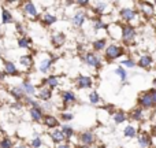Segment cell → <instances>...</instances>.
<instances>
[{
  "label": "cell",
  "instance_id": "cell-31",
  "mask_svg": "<svg viewBox=\"0 0 156 148\" xmlns=\"http://www.w3.org/2000/svg\"><path fill=\"white\" fill-rule=\"evenodd\" d=\"M99 100H100V97H99V95L96 93V92H93V93H90V103H99Z\"/></svg>",
  "mask_w": 156,
  "mask_h": 148
},
{
  "label": "cell",
  "instance_id": "cell-35",
  "mask_svg": "<svg viewBox=\"0 0 156 148\" xmlns=\"http://www.w3.org/2000/svg\"><path fill=\"white\" fill-rule=\"evenodd\" d=\"M0 147H2V148H11V141L5 139V140H3V141H2Z\"/></svg>",
  "mask_w": 156,
  "mask_h": 148
},
{
  "label": "cell",
  "instance_id": "cell-30",
  "mask_svg": "<svg viewBox=\"0 0 156 148\" xmlns=\"http://www.w3.org/2000/svg\"><path fill=\"white\" fill-rule=\"evenodd\" d=\"M19 47H25V48L30 47V40H27V38H22V40H19Z\"/></svg>",
  "mask_w": 156,
  "mask_h": 148
},
{
  "label": "cell",
  "instance_id": "cell-9",
  "mask_svg": "<svg viewBox=\"0 0 156 148\" xmlns=\"http://www.w3.org/2000/svg\"><path fill=\"white\" fill-rule=\"evenodd\" d=\"M25 13H26L27 15H30V16H36V15H37V11H36L33 3H26V4H25Z\"/></svg>",
  "mask_w": 156,
  "mask_h": 148
},
{
  "label": "cell",
  "instance_id": "cell-34",
  "mask_svg": "<svg viewBox=\"0 0 156 148\" xmlns=\"http://www.w3.org/2000/svg\"><path fill=\"white\" fill-rule=\"evenodd\" d=\"M63 40H65V36H63V34H59V36H56V37H54V41L58 44V45H59V44H62Z\"/></svg>",
  "mask_w": 156,
  "mask_h": 148
},
{
  "label": "cell",
  "instance_id": "cell-18",
  "mask_svg": "<svg viewBox=\"0 0 156 148\" xmlns=\"http://www.w3.org/2000/svg\"><path fill=\"white\" fill-rule=\"evenodd\" d=\"M49 97H51V91H49V89H41L40 91V99L48 100Z\"/></svg>",
  "mask_w": 156,
  "mask_h": 148
},
{
  "label": "cell",
  "instance_id": "cell-10",
  "mask_svg": "<svg viewBox=\"0 0 156 148\" xmlns=\"http://www.w3.org/2000/svg\"><path fill=\"white\" fill-rule=\"evenodd\" d=\"M65 133H63V130H55V132H52V139H54L56 143H60V141L65 140Z\"/></svg>",
  "mask_w": 156,
  "mask_h": 148
},
{
  "label": "cell",
  "instance_id": "cell-8",
  "mask_svg": "<svg viewBox=\"0 0 156 148\" xmlns=\"http://www.w3.org/2000/svg\"><path fill=\"white\" fill-rule=\"evenodd\" d=\"M138 65H140L141 67H149V66L152 65V58L148 56V55H145V56H141Z\"/></svg>",
  "mask_w": 156,
  "mask_h": 148
},
{
  "label": "cell",
  "instance_id": "cell-5",
  "mask_svg": "<svg viewBox=\"0 0 156 148\" xmlns=\"http://www.w3.org/2000/svg\"><path fill=\"white\" fill-rule=\"evenodd\" d=\"M78 85H80V88H89L92 85V80L86 75H81V77H78Z\"/></svg>",
  "mask_w": 156,
  "mask_h": 148
},
{
  "label": "cell",
  "instance_id": "cell-17",
  "mask_svg": "<svg viewBox=\"0 0 156 148\" xmlns=\"http://www.w3.org/2000/svg\"><path fill=\"white\" fill-rule=\"evenodd\" d=\"M23 91L26 92L27 95H33L34 93V86H33L32 84H29V82H25L23 84Z\"/></svg>",
  "mask_w": 156,
  "mask_h": 148
},
{
  "label": "cell",
  "instance_id": "cell-36",
  "mask_svg": "<svg viewBox=\"0 0 156 148\" xmlns=\"http://www.w3.org/2000/svg\"><path fill=\"white\" fill-rule=\"evenodd\" d=\"M122 65L127 66V67H133V66H134V62H133V60H130V59H127V60H123V63H122Z\"/></svg>",
  "mask_w": 156,
  "mask_h": 148
},
{
  "label": "cell",
  "instance_id": "cell-41",
  "mask_svg": "<svg viewBox=\"0 0 156 148\" xmlns=\"http://www.w3.org/2000/svg\"><path fill=\"white\" fill-rule=\"evenodd\" d=\"M154 84H155V85H156V80H155V81H154Z\"/></svg>",
  "mask_w": 156,
  "mask_h": 148
},
{
  "label": "cell",
  "instance_id": "cell-13",
  "mask_svg": "<svg viewBox=\"0 0 156 148\" xmlns=\"http://www.w3.org/2000/svg\"><path fill=\"white\" fill-rule=\"evenodd\" d=\"M30 115H32V118L34 119V121H40L41 119V110H38L37 107L32 108V110H30Z\"/></svg>",
  "mask_w": 156,
  "mask_h": 148
},
{
  "label": "cell",
  "instance_id": "cell-40",
  "mask_svg": "<svg viewBox=\"0 0 156 148\" xmlns=\"http://www.w3.org/2000/svg\"><path fill=\"white\" fill-rule=\"evenodd\" d=\"M58 148H69V147H67V146H59Z\"/></svg>",
  "mask_w": 156,
  "mask_h": 148
},
{
  "label": "cell",
  "instance_id": "cell-38",
  "mask_svg": "<svg viewBox=\"0 0 156 148\" xmlns=\"http://www.w3.org/2000/svg\"><path fill=\"white\" fill-rule=\"evenodd\" d=\"M149 93L152 95V99H154V103L156 106V89H152V91H149Z\"/></svg>",
  "mask_w": 156,
  "mask_h": 148
},
{
  "label": "cell",
  "instance_id": "cell-28",
  "mask_svg": "<svg viewBox=\"0 0 156 148\" xmlns=\"http://www.w3.org/2000/svg\"><path fill=\"white\" fill-rule=\"evenodd\" d=\"M21 62H22V65H25V66H30V63H32V58L30 56H22Z\"/></svg>",
  "mask_w": 156,
  "mask_h": 148
},
{
  "label": "cell",
  "instance_id": "cell-4",
  "mask_svg": "<svg viewBox=\"0 0 156 148\" xmlns=\"http://www.w3.org/2000/svg\"><path fill=\"white\" fill-rule=\"evenodd\" d=\"M121 15L125 21H132V19L136 16V13H134V10H132V8H123V10L121 11Z\"/></svg>",
  "mask_w": 156,
  "mask_h": 148
},
{
  "label": "cell",
  "instance_id": "cell-3",
  "mask_svg": "<svg viewBox=\"0 0 156 148\" xmlns=\"http://www.w3.org/2000/svg\"><path fill=\"white\" fill-rule=\"evenodd\" d=\"M122 34H123L125 41H132L136 36V32L132 26H126V27H123V30H122Z\"/></svg>",
  "mask_w": 156,
  "mask_h": 148
},
{
  "label": "cell",
  "instance_id": "cell-21",
  "mask_svg": "<svg viewBox=\"0 0 156 148\" xmlns=\"http://www.w3.org/2000/svg\"><path fill=\"white\" fill-rule=\"evenodd\" d=\"M125 135H126L127 137H134L136 136V129L133 126H127L126 129H125Z\"/></svg>",
  "mask_w": 156,
  "mask_h": 148
},
{
  "label": "cell",
  "instance_id": "cell-32",
  "mask_svg": "<svg viewBox=\"0 0 156 148\" xmlns=\"http://www.w3.org/2000/svg\"><path fill=\"white\" fill-rule=\"evenodd\" d=\"M104 45H105V41L104 40H99V41H96V43H94V48H96V49L104 48Z\"/></svg>",
  "mask_w": 156,
  "mask_h": 148
},
{
  "label": "cell",
  "instance_id": "cell-11",
  "mask_svg": "<svg viewBox=\"0 0 156 148\" xmlns=\"http://www.w3.org/2000/svg\"><path fill=\"white\" fill-rule=\"evenodd\" d=\"M83 21H85V14L83 13H78L77 15L74 16V19H73V22H74L76 26H81V25L83 23Z\"/></svg>",
  "mask_w": 156,
  "mask_h": 148
},
{
  "label": "cell",
  "instance_id": "cell-20",
  "mask_svg": "<svg viewBox=\"0 0 156 148\" xmlns=\"http://www.w3.org/2000/svg\"><path fill=\"white\" fill-rule=\"evenodd\" d=\"M51 63H52V62H51L49 59L43 60V62L40 63V70H41V71H47V70L49 69V66H51Z\"/></svg>",
  "mask_w": 156,
  "mask_h": 148
},
{
  "label": "cell",
  "instance_id": "cell-16",
  "mask_svg": "<svg viewBox=\"0 0 156 148\" xmlns=\"http://www.w3.org/2000/svg\"><path fill=\"white\" fill-rule=\"evenodd\" d=\"M45 125H47V126H49V128L56 126V125H58L56 118H54V117H45Z\"/></svg>",
  "mask_w": 156,
  "mask_h": 148
},
{
  "label": "cell",
  "instance_id": "cell-37",
  "mask_svg": "<svg viewBox=\"0 0 156 148\" xmlns=\"http://www.w3.org/2000/svg\"><path fill=\"white\" fill-rule=\"evenodd\" d=\"M32 146L34 148H38L41 146V140H40V139H34V140H33V143H32Z\"/></svg>",
  "mask_w": 156,
  "mask_h": 148
},
{
  "label": "cell",
  "instance_id": "cell-39",
  "mask_svg": "<svg viewBox=\"0 0 156 148\" xmlns=\"http://www.w3.org/2000/svg\"><path fill=\"white\" fill-rule=\"evenodd\" d=\"M62 118L66 119V121H69V119L73 118V115H71V114H62Z\"/></svg>",
  "mask_w": 156,
  "mask_h": 148
},
{
  "label": "cell",
  "instance_id": "cell-22",
  "mask_svg": "<svg viewBox=\"0 0 156 148\" xmlns=\"http://www.w3.org/2000/svg\"><path fill=\"white\" fill-rule=\"evenodd\" d=\"M114 119H115L116 124H121V122H123L125 119H126V117H125L123 113H116L115 117H114Z\"/></svg>",
  "mask_w": 156,
  "mask_h": 148
},
{
  "label": "cell",
  "instance_id": "cell-2",
  "mask_svg": "<svg viewBox=\"0 0 156 148\" xmlns=\"http://www.w3.org/2000/svg\"><path fill=\"white\" fill-rule=\"evenodd\" d=\"M119 55H122V49L119 48V47L110 45L107 48V54H105V56H107L108 59H115V58H118Z\"/></svg>",
  "mask_w": 156,
  "mask_h": 148
},
{
  "label": "cell",
  "instance_id": "cell-14",
  "mask_svg": "<svg viewBox=\"0 0 156 148\" xmlns=\"http://www.w3.org/2000/svg\"><path fill=\"white\" fill-rule=\"evenodd\" d=\"M62 96H63V102H65V103L74 102V100H76V96H74L71 92H63Z\"/></svg>",
  "mask_w": 156,
  "mask_h": 148
},
{
  "label": "cell",
  "instance_id": "cell-12",
  "mask_svg": "<svg viewBox=\"0 0 156 148\" xmlns=\"http://www.w3.org/2000/svg\"><path fill=\"white\" fill-rule=\"evenodd\" d=\"M141 7H143V13L145 15H152L154 14V7L149 3H141Z\"/></svg>",
  "mask_w": 156,
  "mask_h": 148
},
{
  "label": "cell",
  "instance_id": "cell-26",
  "mask_svg": "<svg viewBox=\"0 0 156 148\" xmlns=\"http://www.w3.org/2000/svg\"><path fill=\"white\" fill-rule=\"evenodd\" d=\"M12 93H14V96L19 99V97L22 96V93H23V89H22V88H18V86H16V88H12Z\"/></svg>",
  "mask_w": 156,
  "mask_h": 148
},
{
  "label": "cell",
  "instance_id": "cell-29",
  "mask_svg": "<svg viewBox=\"0 0 156 148\" xmlns=\"http://www.w3.org/2000/svg\"><path fill=\"white\" fill-rule=\"evenodd\" d=\"M48 84H49V86H52V88L58 86V78L56 77H49L48 78Z\"/></svg>",
  "mask_w": 156,
  "mask_h": 148
},
{
  "label": "cell",
  "instance_id": "cell-6",
  "mask_svg": "<svg viewBox=\"0 0 156 148\" xmlns=\"http://www.w3.org/2000/svg\"><path fill=\"white\" fill-rule=\"evenodd\" d=\"M85 62L88 63L89 66H99V59L94 54H88L85 56Z\"/></svg>",
  "mask_w": 156,
  "mask_h": 148
},
{
  "label": "cell",
  "instance_id": "cell-27",
  "mask_svg": "<svg viewBox=\"0 0 156 148\" xmlns=\"http://www.w3.org/2000/svg\"><path fill=\"white\" fill-rule=\"evenodd\" d=\"M115 73L118 74L119 77H121V80H126V71H125L122 67H118V69H116Z\"/></svg>",
  "mask_w": 156,
  "mask_h": 148
},
{
  "label": "cell",
  "instance_id": "cell-24",
  "mask_svg": "<svg viewBox=\"0 0 156 148\" xmlns=\"http://www.w3.org/2000/svg\"><path fill=\"white\" fill-rule=\"evenodd\" d=\"M3 22H4V23L11 22V15H10V13H8L7 10H3Z\"/></svg>",
  "mask_w": 156,
  "mask_h": 148
},
{
  "label": "cell",
  "instance_id": "cell-19",
  "mask_svg": "<svg viewBox=\"0 0 156 148\" xmlns=\"http://www.w3.org/2000/svg\"><path fill=\"white\" fill-rule=\"evenodd\" d=\"M82 141L85 144H90L92 141H93V136H92V133H89V132L83 133L82 135Z\"/></svg>",
  "mask_w": 156,
  "mask_h": 148
},
{
  "label": "cell",
  "instance_id": "cell-15",
  "mask_svg": "<svg viewBox=\"0 0 156 148\" xmlns=\"http://www.w3.org/2000/svg\"><path fill=\"white\" fill-rule=\"evenodd\" d=\"M5 71H7L8 74H11V75L16 74V69H15V66H14L11 62H7V63H5Z\"/></svg>",
  "mask_w": 156,
  "mask_h": 148
},
{
  "label": "cell",
  "instance_id": "cell-7",
  "mask_svg": "<svg viewBox=\"0 0 156 148\" xmlns=\"http://www.w3.org/2000/svg\"><path fill=\"white\" fill-rule=\"evenodd\" d=\"M138 143H140V146L143 148H147V147H149V144H151V139H149L148 135L143 133V135L140 136V139H138Z\"/></svg>",
  "mask_w": 156,
  "mask_h": 148
},
{
  "label": "cell",
  "instance_id": "cell-33",
  "mask_svg": "<svg viewBox=\"0 0 156 148\" xmlns=\"http://www.w3.org/2000/svg\"><path fill=\"white\" fill-rule=\"evenodd\" d=\"M62 130H63V133H65V136H67V137H70V136L73 135V129L69 128V126H65Z\"/></svg>",
  "mask_w": 156,
  "mask_h": 148
},
{
  "label": "cell",
  "instance_id": "cell-1",
  "mask_svg": "<svg viewBox=\"0 0 156 148\" xmlns=\"http://www.w3.org/2000/svg\"><path fill=\"white\" fill-rule=\"evenodd\" d=\"M140 104L143 106V107H145V108L154 107V106H155L154 99H152V95L149 93V92H147V93L141 95V97H140Z\"/></svg>",
  "mask_w": 156,
  "mask_h": 148
},
{
  "label": "cell",
  "instance_id": "cell-42",
  "mask_svg": "<svg viewBox=\"0 0 156 148\" xmlns=\"http://www.w3.org/2000/svg\"><path fill=\"white\" fill-rule=\"evenodd\" d=\"M18 148H23V147H18Z\"/></svg>",
  "mask_w": 156,
  "mask_h": 148
},
{
  "label": "cell",
  "instance_id": "cell-23",
  "mask_svg": "<svg viewBox=\"0 0 156 148\" xmlns=\"http://www.w3.org/2000/svg\"><path fill=\"white\" fill-rule=\"evenodd\" d=\"M55 21H56V18H55L54 15H48V14H47V15H44V22H45V23L51 25V23H54Z\"/></svg>",
  "mask_w": 156,
  "mask_h": 148
},
{
  "label": "cell",
  "instance_id": "cell-25",
  "mask_svg": "<svg viewBox=\"0 0 156 148\" xmlns=\"http://www.w3.org/2000/svg\"><path fill=\"white\" fill-rule=\"evenodd\" d=\"M141 114H143V110H141V108H136V110H134V113L132 114L133 119H136V121H138V119L141 118Z\"/></svg>",
  "mask_w": 156,
  "mask_h": 148
}]
</instances>
